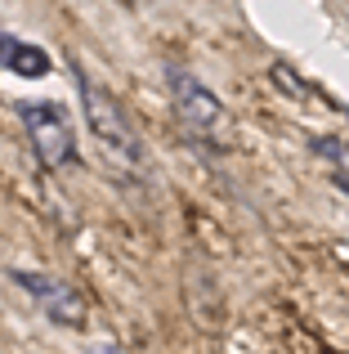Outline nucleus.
I'll return each mask as SVG.
<instances>
[{"label": "nucleus", "instance_id": "f257e3e1", "mask_svg": "<svg viewBox=\"0 0 349 354\" xmlns=\"http://www.w3.org/2000/svg\"><path fill=\"white\" fill-rule=\"evenodd\" d=\"M77 90H81L86 121H90V130H94V139L103 144V153L112 157L117 166H134V171H139L143 166V144H139V135H134L130 117L121 113V104H117L103 86H94L81 68H77Z\"/></svg>", "mask_w": 349, "mask_h": 354}, {"label": "nucleus", "instance_id": "f03ea898", "mask_svg": "<svg viewBox=\"0 0 349 354\" xmlns=\"http://www.w3.org/2000/svg\"><path fill=\"white\" fill-rule=\"evenodd\" d=\"M18 117H23V126H27V139H32L36 157H41L50 171H59V166H68L72 157H77V139H72V126H68V117H63L59 104H23Z\"/></svg>", "mask_w": 349, "mask_h": 354}, {"label": "nucleus", "instance_id": "7ed1b4c3", "mask_svg": "<svg viewBox=\"0 0 349 354\" xmlns=\"http://www.w3.org/2000/svg\"><path fill=\"white\" fill-rule=\"evenodd\" d=\"M166 81H170V99H174L179 121L188 130H197V135H210V130L219 126V99L210 95L197 77H188V72H179V68H170Z\"/></svg>", "mask_w": 349, "mask_h": 354}, {"label": "nucleus", "instance_id": "20e7f679", "mask_svg": "<svg viewBox=\"0 0 349 354\" xmlns=\"http://www.w3.org/2000/svg\"><path fill=\"white\" fill-rule=\"evenodd\" d=\"M14 283L27 287V292L36 296V305H41L54 323H68V328H81V323H86V301H81L68 283H59V278H50V274H23V269H14Z\"/></svg>", "mask_w": 349, "mask_h": 354}, {"label": "nucleus", "instance_id": "39448f33", "mask_svg": "<svg viewBox=\"0 0 349 354\" xmlns=\"http://www.w3.org/2000/svg\"><path fill=\"white\" fill-rule=\"evenodd\" d=\"M0 63L9 72H18V77H45L50 72V54L41 45H27L18 36H5V32H0Z\"/></svg>", "mask_w": 349, "mask_h": 354}, {"label": "nucleus", "instance_id": "423d86ee", "mask_svg": "<svg viewBox=\"0 0 349 354\" xmlns=\"http://www.w3.org/2000/svg\"><path fill=\"white\" fill-rule=\"evenodd\" d=\"M99 354H121V350H117V346H103V350H99Z\"/></svg>", "mask_w": 349, "mask_h": 354}, {"label": "nucleus", "instance_id": "0eeeda50", "mask_svg": "<svg viewBox=\"0 0 349 354\" xmlns=\"http://www.w3.org/2000/svg\"><path fill=\"white\" fill-rule=\"evenodd\" d=\"M121 5H130V0H121Z\"/></svg>", "mask_w": 349, "mask_h": 354}]
</instances>
